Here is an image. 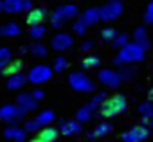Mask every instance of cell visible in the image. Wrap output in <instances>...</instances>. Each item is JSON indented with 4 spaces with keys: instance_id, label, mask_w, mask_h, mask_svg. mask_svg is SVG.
Segmentation results:
<instances>
[{
    "instance_id": "6da1fadb",
    "label": "cell",
    "mask_w": 153,
    "mask_h": 142,
    "mask_svg": "<svg viewBox=\"0 0 153 142\" xmlns=\"http://www.w3.org/2000/svg\"><path fill=\"white\" fill-rule=\"evenodd\" d=\"M128 106V101L123 94H115L112 97H106L103 103H101V115L110 119V117H117L121 115Z\"/></svg>"
},
{
    "instance_id": "7a4b0ae2",
    "label": "cell",
    "mask_w": 153,
    "mask_h": 142,
    "mask_svg": "<svg viewBox=\"0 0 153 142\" xmlns=\"http://www.w3.org/2000/svg\"><path fill=\"white\" fill-rule=\"evenodd\" d=\"M144 58V49L137 43H126L124 47H121V52L117 54V58L114 59L115 65H123V63H133V61H140Z\"/></svg>"
},
{
    "instance_id": "3957f363",
    "label": "cell",
    "mask_w": 153,
    "mask_h": 142,
    "mask_svg": "<svg viewBox=\"0 0 153 142\" xmlns=\"http://www.w3.org/2000/svg\"><path fill=\"white\" fill-rule=\"evenodd\" d=\"M25 110L18 104H2L0 106V121L7 124H16L25 117Z\"/></svg>"
},
{
    "instance_id": "277c9868",
    "label": "cell",
    "mask_w": 153,
    "mask_h": 142,
    "mask_svg": "<svg viewBox=\"0 0 153 142\" xmlns=\"http://www.w3.org/2000/svg\"><path fill=\"white\" fill-rule=\"evenodd\" d=\"M68 85L76 92H94V88H96L94 81L88 76H85L83 72H72L68 76Z\"/></svg>"
},
{
    "instance_id": "5b68a950",
    "label": "cell",
    "mask_w": 153,
    "mask_h": 142,
    "mask_svg": "<svg viewBox=\"0 0 153 142\" xmlns=\"http://www.w3.org/2000/svg\"><path fill=\"white\" fill-rule=\"evenodd\" d=\"M51 78H52V70L47 65H36V67H33L29 70V74H27V81H31L33 85L47 83Z\"/></svg>"
},
{
    "instance_id": "8992f818",
    "label": "cell",
    "mask_w": 153,
    "mask_h": 142,
    "mask_svg": "<svg viewBox=\"0 0 153 142\" xmlns=\"http://www.w3.org/2000/svg\"><path fill=\"white\" fill-rule=\"evenodd\" d=\"M121 13H123V4H121V0H110L106 6H103V7L99 9V20L110 22V20H115Z\"/></svg>"
},
{
    "instance_id": "52a82bcc",
    "label": "cell",
    "mask_w": 153,
    "mask_h": 142,
    "mask_svg": "<svg viewBox=\"0 0 153 142\" xmlns=\"http://www.w3.org/2000/svg\"><path fill=\"white\" fill-rule=\"evenodd\" d=\"M33 9V0H2V11L15 15Z\"/></svg>"
},
{
    "instance_id": "ba28073f",
    "label": "cell",
    "mask_w": 153,
    "mask_h": 142,
    "mask_svg": "<svg viewBox=\"0 0 153 142\" xmlns=\"http://www.w3.org/2000/svg\"><path fill=\"white\" fill-rule=\"evenodd\" d=\"M148 135H149V128L144 126V124H139V126H133L130 131H126V133L123 135V140H124V142H140V140H144Z\"/></svg>"
},
{
    "instance_id": "9c48e42d",
    "label": "cell",
    "mask_w": 153,
    "mask_h": 142,
    "mask_svg": "<svg viewBox=\"0 0 153 142\" xmlns=\"http://www.w3.org/2000/svg\"><path fill=\"white\" fill-rule=\"evenodd\" d=\"M97 78H99L101 85H105V87H108V88H115V87H119V83L123 81L121 76H119V72H115V70H108V68L101 70V72L97 74Z\"/></svg>"
},
{
    "instance_id": "30bf717a",
    "label": "cell",
    "mask_w": 153,
    "mask_h": 142,
    "mask_svg": "<svg viewBox=\"0 0 153 142\" xmlns=\"http://www.w3.org/2000/svg\"><path fill=\"white\" fill-rule=\"evenodd\" d=\"M74 43V40H72V36L68 34V33H58L54 38H52V41H51V47L54 49V50H67L70 45Z\"/></svg>"
},
{
    "instance_id": "8fae6325",
    "label": "cell",
    "mask_w": 153,
    "mask_h": 142,
    "mask_svg": "<svg viewBox=\"0 0 153 142\" xmlns=\"http://www.w3.org/2000/svg\"><path fill=\"white\" fill-rule=\"evenodd\" d=\"M16 104L22 106L25 112H34L38 106V101H34V97L31 95V92H24L16 97Z\"/></svg>"
},
{
    "instance_id": "7c38bea8",
    "label": "cell",
    "mask_w": 153,
    "mask_h": 142,
    "mask_svg": "<svg viewBox=\"0 0 153 142\" xmlns=\"http://www.w3.org/2000/svg\"><path fill=\"white\" fill-rule=\"evenodd\" d=\"M4 137L9 138V140H15V142H24L25 140V131L22 128H18L16 124H9L4 129Z\"/></svg>"
},
{
    "instance_id": "4fadbf2b",
    "label": "cell",
    "mask_w": 153,
    "mask_h": 142,
    "mask_svg": "<svg viewBox=\"0 0 153 142\" xmlns=\"http://www.w3.org/2000/svg\"><path fill=\"white\" fill-rule=\"evenodd\" d=\"M59 131H61L63 135H78V133H81V122L65 119V121H61V124H59Z\"/></svg>"
},
{
    "instance_id": "5bb4252c",
    "label": "cell",
    "mask_w": 153,
    "mask_h": 142,
    "mask_svg": "<svg viewBox=\"0 0 153 142\" xmlns=\"http://www.w3.org/2000/svg\"><path fill=\"white\" fill-rule=\"evenodd\" d=\"M139 112L142 113V124L144 126H153V103H144L139 106Z\"/></svg>"
},
{
    "instance_id": "9a60e30c",
    "label": "cell",
    "mask_w": 153,
    "mask_h": 142,
    "mask_svg": "<svg viewBox=\"0 0 153 142\" xmlns=\"http://www.w3.org/2000/svg\"><path fill=\"white\" fill-rule=\"evenodd\" d=\"M22 68H24V61H22V59H11V61L2 68V74L9 78V76H15V74H20Z\"/></svg>"
},
{
    "instance_id": "2e32d148",
    "label": "cell",
    "mask_w": 153,
    "mask_h": 142,
    "mask_svg": "<svg viewBox=\"0 0 153 142\" xmlns=\"http://www.w3.org/2000/svg\"><path fill=\"white\" fill-rule=\"evenodd\" d=\"M94 112H96V106H92V104L88 103V104H85V106H81V108L78 110L76 119H78V122H88V121H92Z\"/></svg>"
},
{
    "instance_id": "e0dca14e",
    "label": "cell",
    "mask_w": 153,
    "mask_h": 142,
    "mask_svg": "<svg viewBox=\"0 0 153 142\" xmlns=\"http://www.w3.org/2000/svg\"><path fill=\"white\" fill-rule=\"evenodd\" d=\"M45 20V11L42 9V7H33L31 11H29V15H27V24L33 27V25H40L42 22Z\"/></svg>"
},
{
    "instance_id": "ac0fdd59",
    "label": "cell",
    "mask_w": 153,
    "mask_h": 142,
    "mask_svg": "<svg viewBox=\"0 0 153 142\" xmlns=\"http://www.w3.org/2000/svg\"><path fill=\"white\" fill-rule=\"evenodd\" d=\"M25 81H27V76H24V74L20 72V74L9 76L6 87H7V90H18V88H22V87L25 85Z\"/></svg>"
},
{
    "instance_id": "d6986e66",
    "label": "cell",
    "mask_w": 153,
    "mask_h": 142,
    "mask_svg": "<svg viewBox=\"0 0 153 142\" xmlns=\"http://www.w3.org/2000/svg\"><path fill=\"white\" fill-rule=\"evenodd\" d=\"M38 138H42L45 142H54L58 138V129L52 128V126H43L38 133Z\"/></svg>"
},
{
    "instance_id": "ffe728a7",
    "label": "cell",
    "mask_w": 153,
    "mask_h": 142,
    "mask_svg": "<svg viewBox=\"0 0 153 142\" xmlns=\"http://www.w3.org/2000/svg\"><path fill=\"white\" fill-rule=\"evenodd\" d=\"M97 20H99V9H96V7L87 9V11L83 13V16H81V22H83L87 27H88V25H94Z\"/></svg>"
},
{
    "instance_id": "44dd1931",
    "label": "cell",
    "mask_w": 153,
    "mask_h": 142,
    "mask_svg": "<svg viewBox=\"0 0 153 142\" xmlns=\"http://www.w3.org/2000/svg\"><path fill=\"white\" fill-rule=\"evenodd\" d=\"M67 22H68V20H67V16L59 11V7L51 15V24H52V27H54V29H61Z\"/></svg>"
},
{
    "instance_id": "7402d4cb",
    "label": "cell",
    "mask_w": 153,
    "mask_h": 142,
    "mask_svg": "<svg viewBox=\"0 0 153 142\" xmlns=\"http://www.w3.org/2000/svg\"><path fill=\"white\" fill-rule=\"evenodd\" d=\"M0 34H2V36H7V38L18 36V34H20V27H18V24L9 22V24H6L2 29H0Z\"/></svg>"
},
{
    "instance_id": "603a6c76",
    "label": "cell",
    "mask_w": 153,
    "mask_h": 142,
    "mask_svg": "<svg viewBox=\"0 0 153 142\" xmlns=\"http://www.w3.org/2000/svg\"><path fill=\"white\" fill-rule=\"evenodd\" d=\"M133 38H135V43H137V45H140L144 50L148 49V34H146V29H144V27H137Z\"/></svg>"
},
{
    "instance_id": "cb8c5ba5",
    "label": "cell",
    "mask_w": 153,
    "mask_h": 142,
    "mask_svg": "<svg viewBox=\"0 0 153 142\" xmlns=\"http://www.w3.org/2000/svg\"><path fill=\"white\" fill-rule=\"evenodd\" d=\"M34 119L42 124V128H43V126H49V124L54 121V112H52V110H45V112H42L40 115H36Z\"/></svg>"
},
{
    "instance_id": "d4e9b609",
    "label": "cell",
    "mask_w": 153,
    "mask_h": 142,
    "mask_svg": "<svg viewBox=\"0 0 153 142\" xmlns=\"http://www.w3.org/2000/svg\"><path fill=\"white\" fill-rule=\"evenodd\" d=\"M13 59V54H11V49L7 47H0V72H2V68Z\"/></svg>"
},
{
    "instance_id": "484cf974",
    "label": "cell",
    "mask_w": 153,
    "mask_h": 142,
    "mask_svg": "<svg viewBox=\"0 0 153 142\" xmlns=\"http://www.w3.org/2000/svg\"><path fill=\"white\" fill-rule=\"evenodd\" d=\"M27 50H29L33 56H36V58H45V56H47V49H45L42 43H31Z\"/></svg>"
},
{
    "instance_id": "4316f807",
    "label": "cell",
    "mask_w": 153,
    "mask_h": 142,
    "mask_svg": "<svg viewBox=\"0 0 153 142\" xmlns=\"http://www.w3.org/2000/svg\"><path fill=\"white\" fill-rule=\"evenodd\" d=\"M59 11L67 16V20H70V18H74V16H78V7H76L74 4H65V6L59 7Z\"/></svg>"
},
{
    "instance_id": "83f0119b",
    "label": "cell",
    "mask_w": 153,
    "mask_h": 142,
    "mask_svg": "<svg viewBox=\"0 0 153 142\" xmlns=\"http://www.w3.org/2000/svg\"><path fill=\"white\" fill-rule=\"evenodd\" d=\"M68 67V61H67V58L65 56H58L56 59H54V65H52V70L54 72H63V70Z\"/></svg>"
},
{
    "instance_id": "f1b7e54d",
    "label": "cell",
    "mask_w": 153,
    "mask_h": 142,
    "mask_svg": "<svg viewBox=\"0 0 153 142\" xmlns=\"http://www.w3.org/2000/svg\"><path fill=\"white\" fill-rule=\"evenodd\" d=\"M110 129H112V124H108V122H101V124H97L96 126V129H94V137H105L106 133H110Z\"/></svg>"
},
{
    "instance_id": "f546056e",
    "label": "cell",
    "mask_w": 153,
    "mask_h": 142,
    "mask_svg": "<svg viewBox=\"0 0 153 142\" xmlns=\"http://www.w3.org/2000/svg\"><path fill=\"white\" fill-rule=\"evenodd\" d=\"M43 34H45V27H43L42 24H40V25H33V27L29 29V36H31L33 40H36V41H38Z\"/></svg>"
},
{
    "instance_id": "4dcf8cb0",
    "label": "cell",
    "mask_w": 153,
    "mask_h": 142,
    "mask_svg": "<svg viewBox=\"0 0 153 142\" xmlns=\"http://www.w3.org/2000/svg\"><path fill=\"white\" fill-rule=\"evenodd\" d=\"M115 36H117V31L114 29V27H106V29H103V33H101V38L105 40V41H114L115 40Z\"/></svg>"
},
{
    "instance_id": "1f68e13d",
    "label": "cell",
    "mask_w": 153,
    "mask_h": 142,
    "mask_svg": "<svg viewBox=\"0 0 153 142\" xmlns=\"http://www.w3.org/2000/svg\"><path fill=\"white\" fill-rule=\"evenodd\" d=\"M99 65V58L97 56H87L85 59H83V68H96Z\"/></svg>"
},
{
    "instance_id": "d6a6232c",
    "label": "cell",
    "mask_w": 153,
    "mask_h": 142,
    "mask_svg": "<svg viewBox=\"0 0 153 142\" xmlns=\"http://www.w3.org/2000/svg\"><path fill=\"white\" fill-rule=\"evenodd\" d=\"M135 72H137V70L133 67H124L121 72H119V76H121V79H130V78L135 76Z\"/></svg>"
},
{
    "instance_id": "836d02e7",
    "label": "cell",
    "mask_w": 153,
    "mask_h": 142,
    "mask_svg": "<svg viewBox=\"0 0 153 142\" xmlns=\"http://www.w3.org/2000/svg\"><path fill=\"white\" fill-rule=\"evenodd\" d=\"M144 22H146V24H153V2H149V4H148V7H146Z\"/></svg>"
},
{
    "instance_id": "e575fe53",
    "label": "cell",
    "mask_w": 153,
    "mask_h": 142,
    "mask_svg": "<svg viewBox=\"0 0 153 142\" xmlns=\"http://www.w3.org/2000/svg\"><path fill=\"white\" fill-rule=\"evenodd\" d=\"M74 33H76V34H79V36H83V34L87 33V25H85L81 20H78V22L74 24Z\"/></svg>"
},
{
    "instance_id": "d590c367",
    "label": "cell",
    "mask_w": 153,
    "mask_h": 142,
    "mask_svg": "<svg viewBox=\"0 0 153 142\" xmlns=\"http://www.w3.org/2000/svg\"><path fill=\"white\" fill-rule=\"evenodd\" d=\"M112 43H114L115 47H124V45L128 43V36H126V34H121V36L117 34V36H115V40H114Z\"/></svg>"
},
{
    "instance_id": "8d00e7d4",
    "label": "cell",
    "mask_w": 153,
    "mask_h": 142,
    "mask_svg": "<svg viewBox=\"0 0 153 142\" xmlns=\"http://www.w3.org/2000/svg\"><path fill=\"white\" fill-rule=\"evenodd\" d=\"M105 99H106V95H105V94H103V92H101V94H97V95H94V99H92V101H90V104H92V106H96V108H97V106H101V103H103V101H105Z\"/></svg>"
},
{
    "instance_id": "74e56055",
    "label": "cell",
    "mask_w": 153,
    "mask_h": 142,
    "mask_svg": "<svg viewBox=\"0 0 153 142\" xmlns=\"http://www.w3.org/2000/svg\"><path fill=\"white\" fill-rule=\"evenodd\" d=\"M31 95L34 97V101H42V99H43V92H42V90H38V88H36V90H33V92H31Z\"/></svg>"
},
{
    "instance_id": "f35d334b",
    "label": "cell",
    "mask_w": 153,
    "mask_h": 142,
    "mask_svg": "<svg viewBox=\"0 0 153 142\" xmlns=\"http://www.w3.org/2000/svg\"><path fill=\"white\" fill-rule=\"evenodd\" d=\"M92 47H94V41H92V40H88V41H85V43L81 45V50L85 52V50H90Z\"/></svg>"
},
{
    "instance_id": "ab89813d",
    "label": "cell",
    "mask_w": 153,
    "mask_h": 142,
    "mask_svg": "<svg viewBox=\"0 0 153 142\" xmlns=\"http://www.w3.org/2000/svg\"><path fill=\"white\" fill-rule=\"evenodd\" d=\"M29 142H45V140H42V138H38V137H36V138H33V140H29Z\"/></svg>"
},
{
    "instance_id": "60d3db41",
    "label": "cell",
    "mask_w": 153,
    "mask_h": 142,
    "mask_svg": "<svg viewBox=\"0 0 153 142\" xmlns=\"http://www.w3.org/2000/svg\"><path fill=\"white\" fill-rule=\"evenodd\" d=\"M149 97H151V99H153V88H151V90H149Z\"/></svg>"
},
{
    "instance_id": "b9f144b4",
    "label": "cell",
    "mask_w": 153,
    "mask_h": 142,
    "mask_svg": "<svg viewBox=\"0 0 153 142\" xmlns=\"http://www.w3.org/2000/svg\"><path fill=\"white\" fill-rule=\"evenodd\" d=\"M0 13H2V0H0Z\"/></svg>"
}]
</instances>
